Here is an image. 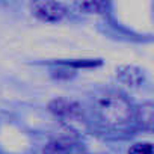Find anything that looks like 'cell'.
<instances>
[{"label": "cell", "instance_id": "obj_2", "mask_svg": "<svg viewBox=\"0 0 154 154\" xmlns=\"http://www.w3.org/2000/svg\"><path fill=\"white\" fill-rule=\"evenodd\" d=\"M32 11L42 21H59L66 14L65 6L57 2H36L32 5Z\"/></svg>", "mask_w": 154, "mask_h": 154}, {"label": "cell", "instance_id": "obj_8", "mask_svg": "<svg viewBox=\"0 0 154 154\" xmlns=\"http://www.w3.org/2000/svg\"><path fill=\"white\" fill-rule=\"evenodd\" d=\"M104 3L100 2H89V3H80L82 9H88V12H101V9L104 8Z\"/></svg>", "mask_w": 154, "mask_h": 154}, {"label": "cell", "instance_id": "obj_3", "mask_svg": "<svg viewBox=\"0 0 154 154\" xmlns=\"http://www.w3.org/2000/svg\"><path fill=\"white\" fill-rule=\"evenodd\" d=\"M50 110L63 119H75V118H80L82 110L79 107V104L74 103V101H68V100H54L50 103Z\"/></svg>", "mask_w": 154, "mask_h": 154}, {"label": "cell", "instance_id": "obj_6", "mask_svg": "<svg viewBox=\"0 0 154 154\" xmlns=\"http://www.w3.org/2000/svg\"><path fill=\"white\" fill-rule=\"evenodd\" d=\"M136 121L142 128L151 130L154 121V106L151 103H145L136 107Z\"/></svg>", "mask_w": 154, "mask_h": 154}, {"label": "cell", "instance_id": "obj_7", "mask_svg": "<svg viewBox=\"0 0 154 154\" xmlns=\"http://www.w3.org/2000/svg\"><path fill=\"white\" fill-rule=\"evenodd\" d=\"M128 154H154L152 152V145L149 142H139L134 143L130 149Z\"/></svg>", "mask_w": 154, "mask_h": 154}, {"label": "cell", "instance_id": "obj_4", "mask_svg": "<svg viewBox=\"0 0 154 154\" xmlns=\"http://www.w3.org/2000/svg\"><path fill=\"white\" fill-rule=\"evenodd\" d=\"M116 75L118 79L128 85V86H139L142 82H143V71L137 66H133V65H124V66H119L116 69Z\"/></svg>", "mask_w": 154, "mask_h": 154}, {"label": "cell", "instance_id": "obj_5", "mask_svg": "<svg viewBox=\"0 0 154 154\" xmlns=\"http://www.w3.org/2000/svg\"><path fill=\"white\" fill-rule=\"evenodd\" d=\"M44 154H75L74 142L66 137L54 139L44 148Z\"/></svg>", "mask_w": 154, "mask_h": 154}, {"label": "cell", "instance_id": "obj_1", "mask_svg": "<svg viewBox=\"0 0 154 154\" xmlns=\"http://www.w3.org/2000/svg\"><path fill=\"white\" fill-rule=\"evenodd\" d=\"M94 109L100 119L109 125H122L130 121L133 109L125 97L118 92H104L95 98Z\"/></svg>", "mask_w": 154, "mask_h": 154}]
</instances>
